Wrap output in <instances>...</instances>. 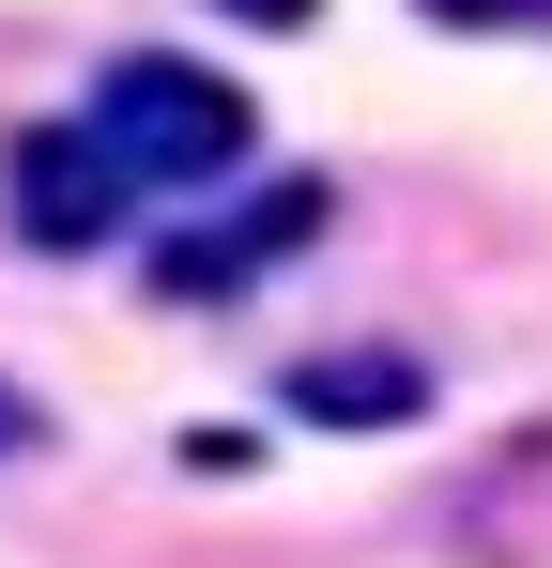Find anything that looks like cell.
<instances>
[{
    "instance_id": "cell-4",
    "label": "cell",
    "mask_w": 552,
    "mask_h": 568,
    "mask_svg": "<svg viewBox=\"0 0 552 568\" xmlns=\"http://www.w3.org/2000/svg\"><path fill=\"white\" fill-rule=\"evenodd\" d=\"M292 415H323V430H415L430 415V369L415 354H307L292 369Z\"/></svg>"
},
{
    "instance_id": "cell-6",
    "label": "cell",
    "mask_w": 552,
    "mask_h": 568,
    "mask_svg": "<svg viewBox=\"0 0 552 568\" xmlns=\"http://www.w3.org/2000/svg\"><path fill=\"white\" fill-rule=\"evenodd\" d=\"M16 446H47V415H31V384H0V462Z\"/></svg>"
},
{
    "instance_id": "cell-5",
    "label": "cell",
    "mask_w": 552,
    "mask_h": 568,
    "mask_svg": "<svg viewBox=\"0 0 552 568\" xmlns=\"http://www.w3.org/2000/svg\"><path fill=\"white\" fill-rule=\"evenodd\" d=\"M446 31H552V0H430Z\"/></svg>"
},
{
    "instance_id": "cell-1",
    "label": "cell",
    "mask_w": 552,
    "mask_h": 568,
    "mask_svg": "<svg viewBox=\"0 0 552 568\" xmlns=\"http://www.w3.org/2000/svg\"><path fill=\"white\" fill-rule=\"evenodd\" d=\"M78 139L123 170V185H215V170H246V139H262V108L231 93L215 62H170V47H139V62H108L78 108Z\"/></svg>"
},
{
    "instance_id": "cell-7",
    "label": "cell",
    "mask_w": 552,
    "mask_h": 568,
    "mask_svg": "<svg viewBox=\"0 0 552 568\" xmlns=\"http://www.w3.org/2000/svg\"><path fill=\"white\" fill-rule=\"evenodd\" d=\"M215 16H246V31H307L323 0H215Z\"/></svg>"
},
{
    "instance_id": "cell-3",
    "label": "cell",
    "mask_w": 552,
    "mask_h": 568,
    "mask_svg": "<svg viewBox=\"0 0 552 568\" xmlns=\"http://www.w3.org/2000/svg\"><path fill=\"white\" fill-rule=\"evenodd\" d=\"M323 215H338V185H323V170H276V185L246 200L231 231H184V246H154V292H184V307H200V292H246V277H276L292 246H323Z\"/></svg>"
},
{
    "instance_id": "cell-2",
    "label": "cell",
    "mask_w": 552,
    "mask_h": 568,
    "mask_svg": "<svg viewBox=\"0 0 552 568\" xmlns=\"http://www.w3.org/2000/svg\"><path fill=\"white\" fill-rule=\"evenodd\" d=\"M0 215H16V246L78 262V246H108V231L139 215V185L92 154V139H78V108H62V123H16V139H0Z\"/></svg>"
}]
</instances>
